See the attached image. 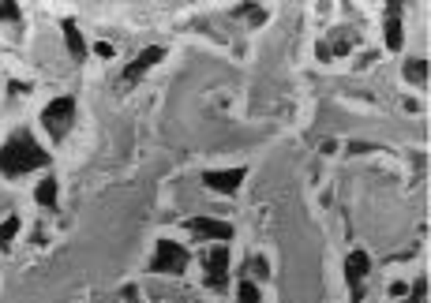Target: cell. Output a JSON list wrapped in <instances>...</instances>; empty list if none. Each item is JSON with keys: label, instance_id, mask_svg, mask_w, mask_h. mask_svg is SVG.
Wrapping results in <instances>:
<instances>
[{"label": "cell", "instance_id": "obj_11", "mask_svg": "<svg viewBox=\"0 0 431 303\" xmlns=\"http://www.w3.org/2000/svg\"><path fill=\"white\" fill-rule=\"evenodd\" d=\"M405 83H412V86H424L428 83V60L424 57L405 60Z\"/></svg>", "mask_w": 431, "mask_h": 303}, {"label": "cell", "instance_id": "obj_16", "mask_svg": "<svg viewBox=\"0 0 431 303\" xmlns=\"http://www.w3.org/2000/svg\"><path fill=\"white\" fill-rule=\"evenodd\" d=\"M0 19H4V23H19L23 19L19 4H15V0H0Z\"/></svg>", "mask_w": 431, "mask_h": 303}, {"label": "cell", "instance_id": "obj_5", "mask_svg": "<svg viewBox=\"0 0 431 303\" xmlns=\"http://www.w3.org/2000/svg\"><path fill=\"white\" fill-rule=\"evenodd\" d=\"M247 176V169L241 165V169H206L203 172V183L210 191H218V195H236L241 191V183Z\"/></svg>", "mask_w": 431, "mask_h": 303}, {"label": "cell", "instance_id": "obj_17", "mask_svg": "<svg viewBox=\"0 0 431 303\" xmlns=\"http://www.w3.org/2000/svg\"><path fill=\"white\" fill-rule=\"evenodd\" d=\"M255 277H259V281H267V277H270V266H267V259H255Z\"/></svg>", "mask_w": 431, "mask_h": 303}, {"label": "cell", "instance_id": "obj_8", "mask_svg": "<svg viewBox=\"0 0 431 303\" xmlns=\"http://www.w3.org/2000/svg\"><path fill=\"white\" fill-rule=\"evenodd\" d=\"M162 60H165V49H162V45H150V49H143L139 57H135V60L124 68V83H127V86L139 83V79L147 75V71L154 68V64H162Z\"/></svg>", "mask_w": 431, "mask_h": 303}, {"label": "cell", "instance_id": "obj_7", "mask_svg": "<svg viewBox=\"0 0 431 303\" xmlns=\"http://www.w3.org/2000/svg\"><path fill=\"white\" fill-rule=\"evenodd\" d=\"M188 233L206 236V240H218V243L233 240V225H229V221H218V218H191L188 221Z\"/></svg>", "mask_w": 431, "mask_h": 303}, {"label": "cell", "instance_id": "obj_18", "mask_svg": "<svg viewBox=\"0 0 431 303\" xmlns=\"http://www.w3.org/2000/svg\"><path fill=\"white\" fill-rule=\"evenodd\" d=\"M94 53H98V57H113V45H109V42H98V45H94Z\"/></svg>", "mask_w": 431, "mask_h": 303}, {"label": "cell", "instance_id": "obj_15", "mask_svg": "<svg viewBox=\"0 0 431 303\" xmlns=\"http://www.w3.org/2000/svg\"><path fill=\"white\" fill-rule=\"evenodd\" d=\"M236 300H241V303H262L259 285H255V281H241V289H236Z\"/></svg>", "mask_w": 431, "mask_h": 303}, {"label": "cell", "instance_id": "obj_4", "mask_svg": "<svg viewBox=\"0 0 431 303\" xmlns=\"http://www.w3.org/2000/svg\"><path fill=\"white\" fill-rule=\"evenodd\" d=\"M203 285L210 292H221L229 285V247L225 243H214L210 251L203 254Z\"/></svg>", "mask_w": 431, "mask_h": 303}, {"label": "cell", "instance_id": "obj_6", "mask_svg": "<svg viewBox=\"0 0 431 303\" xmlns=\"http://www.w3.org/2000/svg\"><path fill=\"white\" fill-rule=\"evenodd\" d=\"M368 269H371V259L364 251H353L345 259V281H349V292H353V303H360V296H364V277H368Z\"/></svg>", "mask_w": 431, "mask_h": 303}, {"label": "cell", "instance_id": "obj_19", "mask_svg": "<svg viewBox=\"0 0 431 303\" xmlns=\"http://www.w3.org/2000/svg\"><path fill=\"white\" fill-rule=\"evenodd\" d=\"M8 90L12 94H30V83H8Z\"/></svg>", "mask_w": 431, "mask_h": 303}, {"label": "cell", "instance_id": "obj_20", "mask_svg": "<svg viewBox=\"0 0 431 303\" xmlns=\"http://www.w3.org/2000/svg\"><path fill=\"white\" fill-rule=\"evenodd\" d=\"M251 23H255V27H259V23H267V12H262V8H255V12H251Z\"/></svg>", "mask_w": 431, "mask_h": 303}, {"label": "cell", "instance_id": "obj_14", "mask_svg": "<svg viewBox=\"0 0 431 303\" xmlns=\"http://www.w3.org/2000/svg\"><path fill=\"white\" fill-rule=\"evenodd\" d=\"M405 303H428V277H424V274H420L417 285L405 292Z\"/></svg>", "mask_w": 431, "mask_h": 303}, {"label": "cell", "instance_id": "obj_13", "mask_svg": "<svg viewBox=\"0 0 431 303\" xmlns=\"http://www.w3.org/2000/svg\"><path fill=\"white\" fill-rule=\"evenodd\" d=\"M15 233H19V218H4V225H0V251H8L12 247V240H15Z\"/></svg>", "mask_w": 431, "mask_h": 303}, {"label": "cell", "instance_id": "obj_9", "mask_svg": "<svg viewBox=\"0 0 431 303\" xmlns=\"http://www.w3.org/2000/svg\"><path fill=\"white\" fill-rule=\"evenodd\" d=\"M382 38H386V49L390 53H402V0H390L386 4V27H382Z\"/></svg>", "mask_w": 431, "mask_h": 303}, {"label": "cell", "instance_id": "obj_1", "mask_svg": "<svg viewBox=\"0 0 431 303\" xmlns=\"http://www.w3.org/2000/svg\"><path fill=\"white\" fill-rule=\"evenodd\" d=\"M45 165H49V154L30 131L8 135V142L0 146V172L4 176H27L30 169H45Z\"/></svg>", "mask_w": 431, "mask_h": 303}, {"label": "cell", "instance_id": "obj_21", "mask_svg": "<svg viewBox=\"0 0 431 303\" xmlns=\"http://www.w3.org/2000/svg\"><path fill=\"white\" fill-rule=\"evenodd\" d=\"M390 292H394V296H405L409 289H405V281H394V285H390Z\"/></svg>", "mask_w": 431, "mask_h": 303}, {"label": "cell", "instance_id": "obj_2", "mask_svg": "<svg viewBox=\"0 0 431 303\" xmlns=\"http://www.w3.org/2000/svg\"><path fill=\"white\" fill-rule=\"evenodd\" d=\"M71 124H75V98H57V101H49V105L42 109V127L49 131V139H64V135L71 131Z\"/></svg>", "mask_w": 431, "mask_h": 303}, {"label": "cell", "instance_id": "obj_12", "mask_svg": "<svg viewBox=\"0 0 431 303\" xmlns=\"http://www.w3.org/2000/svg\"><path fill=\"white\" fill-rule=\"evenodd\" d=\"M34 198L45 206V210H57V180H53V176H45L42 183H38Z\"/></svg>", "mask_w": 431, "mask_h": 303}, {"label": "cell", "instance_id": "obj_10", "mask_svg": "<svg viewBox=\"0 0 431 303\" xmlns=\"http://www.w3.org/2000/svg\"><path fill=\"white\" fill-rule=\"evenodd\" d=\"M60 30H64V42H68V53L75 60H86V42H83V34H79V27H75V19H60Z\"/></svg>", "mask_w": 431, "mask_h": 303}, {"label": "cell", "instance_id": "obj_3", "mask_svg": "<svg viewBox=\"0 0 431 303\" xmlns=\"http://www.w3.org/2000/svg\"><path fill=\"white\" fill-rule=\"evenodd\" d=\"M188 262H191V254H188L177 240H169V236H165V240H158V247H154L150 274H184Z\"/></svg>", "mask_w": 431, "mask_h": 303}]
</instances>
